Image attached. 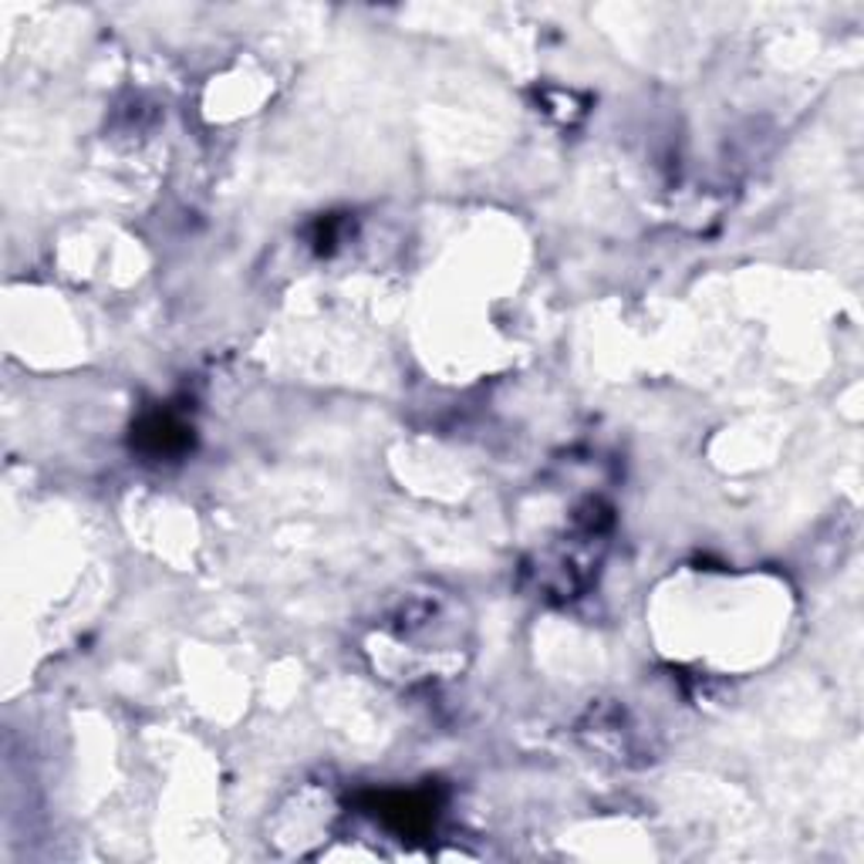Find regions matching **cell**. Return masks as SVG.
I'll list each match as a JSON object with an SVG mask.
<instances>
[{"label":"cell","instance_id":"1","mask_svg":"<svg viewBox=\"0 0 864 864\" xmlns=\"http://www.w3.org/2000/svg\"><path fill=\"white\" fill-rule=\"evenodd\" d=\"M378 807H382V817L392 827H399V831H405V835L426 831V827L433 824V814H429L433 807L423 798H402V793H396V798L378 801Z\"/></svg>","mask_w":864,"mask_h":864},{"label":"cell","instance_id":"2","mask_svg":"<svg viewBox=\"0 0 864 864\" xmlns=\"http://www.w3.org/2000/svg\"><path fill=\"white\" fill-rule=\"evenodd\" d=\"M139 442L153 453H172V449L186 446V429L172 416H149L139 426Z\"/></svg>","mask_w":864,"mask_h":864}]
</instances>
